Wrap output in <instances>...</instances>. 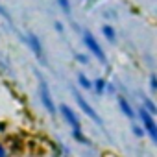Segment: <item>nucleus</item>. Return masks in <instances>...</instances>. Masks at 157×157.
<instances>
[{"label":"nucleus","instance_id":"nucleus-20","mask_svg":"<svg viewBox=\"0 0 157 157\" xmlns=\"http://www.w3.org/2000/svg\"><path fill=\"white\" fill-rule=\"evenodd\" d=\"M83 2H85V0H83Z\"/></svg>","mask_w":157,"mask_h":157},{"label":"nucleus","instance_id":"nucleus-5","mask_svg":"<svg viewBox=\"0 0 157 157\" xmlns=\"http://www.w3.org/2000/svg\"><path fill=\"white\" fill-rule=\"evenodd\" d=\"M59 117L65 120V124L70 128V133H76V131H83V126H82V117L76 109H72L70 105L67 104H59Z\"/></svg>","mask_w":157,"mask_h":157},{"label":"nucleus","instance_id":"nucleus-2","mask_svg":"<svg viewBox=\"0 0 157 157\" xmlns=\"http://www.w3.org/2000/svg\"><path fill=\"white\" fill-rule=\"evenodd\" d=\"M82 43H83L85 50H87L94 59H98L102 65H107V54H105L102 43L98 41V37H96L91 30H83V32H82Z\"/></svg>","mask_w":157,"mask_h":157},{"label":"nucleus","instance_id":"nucleus-13","mask_svg":"<svg viewBox=\"0 0 157 157\" xmlns=\"http://www.w3.org/2000/svg\"><path fill=\"white\" fill-rule=\"evenodd\" d=\"M131 133H133L137 139H144V137H146L144 128L140 126V122H135V120H133V124H131Z\"/></svg>","mask_w":157,"mask_h":157},{"label":"nucleus","instance_id":"nucleus-6","mask_svg":"<svg viewBox=\"0 0 157 157\" xmlns=\"http://www.w3.org/2000/svg\"><path fill=\"white\" fill-rule=\"evenodd\" d=\"M22 43L32 50V54L39 59V63H46V54H44V46H43V43H41V39H39V35L37 33H33V32H28V33H24L22 35Z\"/></svg>","mask_w":157,"mask_h":157},{"label":"nucleus","instance_id":"nucleus-8","mask_svg":"<svg viewBox=\"0 0 157 157\" xmlns=\"http://www.w3.org/2000/svg\"><path fill=\"white\" fill-rule=\"evenodd\" d=\"M107 87H109L107 78H104V76H96V78H93V93H94V94H98V96H105V94H107Z\"/></svg>","mask_w":157,"mask_h":157},{"label":"nucleus","instance_id":"nucleus-10","mask_svg":"<svg viewBox=\"0 0 157 157\" xmlns=\"http://www.w3.org/2000/svg\"><path fill=\"white\" fill-rule=\"evenodd\" d=\"M76 83L82 91H93V80L85 72H78L76 74Z\"/></svg>","mask_w":157,"mask_h":157},{"label":"nucleus","instance_id":"nucleus-11","mask_svg":"<svg viewBox=\"0 0 157 157\" xmlns=\"http://www.w3.org/2000/svg\"><path fill=\"white\" fill-rule=\"evenodd\" d=\"M140 105L146 109V111H150L153 117H157V104L153 102V98H150V96H140Z\"/></svg>","mask_w":157,"mask_h":157},{"label":"nucleus","instance_id":"nucleus-3","mask_svg":"<svg viewBox=\"0 0 157 157\" xmlns=\"http://www.w3.org/2000/svg\"><path fill=\"white\" fill-rule=\"evenodd\" d=\"M72 96H74V100H76V104H78V107H80V111L89 118V120H93L96 126H100L102 129H104V120H102V117L96 113V109L93 107V104L78 91V89H72Z\"/></svg>","mask_w":157,"mask_h":157},{"label":"nucleus","instance_id":"nucleus-16","mask_svg":"<svg viewBox=\"0 0 157 157\" xmlns=\"http://www.w3.org/2000/svg\"><path fill=\"white\" fill-rule=\"evenodd\" d=\"M10 155V150H8V146L4 144V140L0 139V157H8Z\"/></svg>","mask_w":157,"mask_h":157},{"label":"nucleus","instance_id":"nucleus-4","mask_svg":"<svg viewBox=\"0 0 157 157\" xmlns=\"http://www.w3.org/2000/svg\"><path fill=\"white\" fill-rule=\"evenodd\" d=\"M137 120H139V122H140V126L144 128L146 137H148L155 146H157V120H155V117L140 105V107L137 109Z\"/></svg>","mask_w":157,"mask_h":157},{"label":"nucleus","instance_id":"nucleus-12","mask_svg":"<svg viewBox=\"0 0 157 157\" xmlns=\"http://www.w3.org/2000/svg\"><path fill=\"white\" fill-rule=\"evenodd\" d=\"M91 54L89 52H74V59H76V63L78 65H83V67H87L89 63H91Z\"/></svg>","mask_w":157,"mask_h":157},{"label":"nucleus","instance_id":"nucleus-19","mask_svg":"<svg viewBox=\"0 0 157 157\" xmlns=\"http://www.w3.org/2000/svg\"><path fill=\"white\" fill-rule=\"evenodd\" d=\"M8 157H11V155H8Z\"/></svg>","mask_w":157,"mask_h":157},{"label":"nucleus","instance_id":"nucleus-17","mask_svg":"<svg viewBox=\"0 0 157 157\" xmlns=\"http://www.w3.org/2000/svg\"><path fill=\"white\" fill-rule=\"evenodd\" d=\"M54 28H56L59 33H63V32H65V26H63V22H59V21H56V22H54Z\"/></svg>","mask_w":157,"mask_h":157},{"label":"nucleus","instance_id":"nucleus-7","mask_svg":"<svg viewBox=\"0 0 157 157\" xmlns=\"http://www.w3.org/2000/svg\"><path fill=\"white\" fill-rule=\"evenodd\" d=\"M117 104H118V109H120V113L128 118V120H137V109L131 105V102L128 100V96H124V94H117Z\"/></svg>","mask_w":157,"mask_h":157},{"label":"nucleus","instance_id":"nucleus-15","mask_svg":"<svg viewBox=\"0 0 157 157\" xmlns=\"http://www.w3.org/2000/svg\"><path fill=\"white\" fill-rule=\"evenodd\" d=\"M148 83H150V91H151L153 94H157V74H155V72H151V74H150Z\"/></svg>","mask_w":157,"mask_h":157},{"label":"nucleus","instance_id":"nucleus-1","mask_svg":"<svg viewBox=\"0 0 157 157\" xmlns=\"http://www.w3.org/2000/svg\"><path fill=\"white\" fill-rule=\"evenodd\" d=\"M37 98H39V104L41 107L50 115V117H57L59 115V105L56 104L54 100V94H52V89L48 85V82L37 72Z\"/></svg>","mask_w":157,"mask_h":157},{"label":"nucleus","instance_id":"nucleus-14","mask_svg":"<svg viewBox=\"0 0 157 157\" xmlns=\"http://www.w3.org/2000/svg\"><path fill=\"white\" fill-rule=\"evenodd\" d=\"M54 2H56V4H57V6H59V8H61V10H63L67 15L70 13V10H72V4H70V0H54Z\"/></svg>","mask_w":157,"mask_h":157},{"label":"nucleus","instance_id":"nucleus-9","mask_svg":"<svg viewBox=\"0 0 157 157\" xmlns=\"http://www.w3.org/2000/svg\"><path fill=\"white\" fill-rule=\"evenodd\" d=\"M100 33H102V37H104L107 43H117V39H118V35H117V30H115V26H113L111 22H105V24H102V28H100Z\"/></svg>","mask_w":157,"mask_h":157},{"label":"nucleus","instance_id":"nucleus-18","mask_svg":"<svg viewBox=\"0 0 157 157\" xmlns=\"http://www.w3.org/2000/svg\"><path fill=\"white\" fill-rule=\"evenodd\" d=\"M0 15H2V17H4V19H8V21H11V17H10V13H8V11H6V8H4V6H2V4H0Z\"/></svg>","mask_w":157,"mask_h":157}]
</instances>
